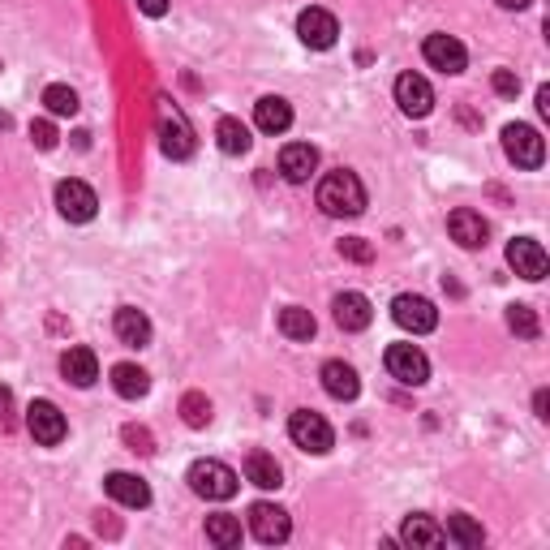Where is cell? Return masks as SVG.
Wrapping results in <instances>:
<instances>
[{
  "label": "cell",
  "mask_w": 550,
  "mask_h": 550,
  "mask_svg": "<svg viewBox=\"0 0 550 550\" xmlns=\"http://www.w3.org/2000/svg\"><path fill=\"white\" fill-rule=\"evenodd\" d=\"M318 207H323V215H336V220H353V215L366 211V185L349 168L327 172L318 181Z\"/></svg>",
  "instance_id": "6da1fadb"
},
{
  "label": "cell",
  "mask_w": 550,
  "mask_h": 550,
  "mask_svg": "<svg viewBox=\"0 0 550 550\" xmlns=\"http://www.w3.org/2000/svg\"><path fill=\"white\" fill-rule=\"evenodd\" d=\"M155 134H159V151L168 159H190L198 147L194 125L185 121V112L172 104V99H159L155 104Z\"/></svg>",
  "instance_id": "7a4b0ae2"
},
{
  "label": "cell",
  "mask_w": 550,
  "mask_h": 550,
  "mask_svg": "<svg viewBox=\"0 0 550 550\" xmlns=\"http://www.w3.org/2000/svg\"><path fill=\"white\" fill-rule=\"evenodd\" d=\"M185 482H190V490L198 499H215V503H224V499H233L237 495V486H241V477L220 465V460H194L190 473H185Z\"/></svg>",
  "instance_id": "3957f363"
},
{
  "label": "cell",
  "mask_w": 550,
  "mask_h": 550,
  "mask_svg": "<svg viewBox=\"0 0 550 550\" xmlns=\"http://www.w3.org/2000/svg\"><path fill=\"white\" fill-rule=\"evenodd\" d=\"M288 439H293L301 452H314V456H327L336 447V430L323 413H310V409H297L288 417Z\"/></svg>",
  "instance_id": "277c9868"
},
{
  "label": "cell",
  "mask_w": 550,
  "mask_h": 550,
  "mask_svg": "<svg viewBox=\"0 0 550 550\" xmlns=\"http://www.w3.org/2000/svg\"><path fill=\"white\" fill-rule=\"evenodd\" d=\"M383 366H387V374H392L396 383H404V387H422V383L430 379V361H426V353L417 349V344H387Z\"/></svg>",
  "instance_id": "5b68a950"
},
{
  "label": "cell",
  "mask_w": 550,
  "mask_h": 550,
  "mask_svg": "<svg viewBox=\"0 0 550 550\" xmlns=\"http://www.w3.org/2000/svg\"><path fill=\"white\" fill-rule=\"evenodd\" d=\"M503 151H508V159L516 168H542V159H546V142L542 134L533 125H508L503 129Z\"/></svg>",
  "instance_id": "8992f818"
},
{
  "label": "cell",
  "mask_w": 550,
  "mask_h": 550,
  "mask_svg": "<svg viewBox=\"0 0 550 550\" xmlns=\"http://www.w3.org/2000/svg\"><path fill=\"white\" fill-rule=\"evenodd\" d=\"M56 211H61L69 224H86V220H95L99 198H95V190H91L86 181L69 177V181L56 185Z\"/></svg>",
  "instance_id": "52a82bcc"
},
{
  "label": "cell",
  "mask_w": 550,
  "mask_h": 550,
  "mask_svg": "<svg viewBox=\"0 0 550 550\" xmlns=\"http://www.w3.org/2000/svg\"><path fill=\"white\" fill-rule=\"evenodd\" d=\"M392 318L404 331H413V336H426V331L439 327V310H434V301L417 297V293H400L392 301Z\"/></svg>",
  "instance_id": "ba28073f"
},
{
  "label": "cell",
  "mask_w": 550,
  "mask_h": 550,
  "mask_svg": "<svg viewBox=\"0 0 550 550\" xmlns=\"http://www.w3.org/2000/svg\"><path fill=\"white\" fill-rule=\"evenodd\" d=\"M26 430L35 434V443H43V447H56L65 439V413L56 409L52 400H31V409H26Z\"/></svg>",
  "instance_id": "9c48e42d"
},
{
  "label": "cell",
  "mask_w": 550,
  "mask_h": 550,
  "mask_svg": "<svg viewBox=\"0 0 550 550\" xmlns=\"http://www.w3.org/2000/svg\"><path fill=\"white\" fill-rule=\"evenodd\" d=\"M250 533L263 546H280V542H288V533H293V520H288L284 508H275V503H254L250 508Z\"/></svg>",
  "instance_id": "30bf717a"
},
{
  "label": "cell",
  "mask_w": 550,
  "mask_h": 550,
  "mask_svg": "<svg viewBox=\"0 0 550 550\" xmlns=\"http://www.w3.org/2000/svg\"><path fill=\"white\" fill-rule=\"evenodd\" d=\"M422 56H426V65L443 69V74H465V65H469L465 43L452 39V35H426Z\"/></svg>",
  "instance_id": "8fae6325"
},
{
  "label": "cell",
  "mask_w": 550,
  "mask_h": 550,
  "mask_svg": "<svg viewBox=\"0 0 550 550\" xmlns=\"http://www.w3.org/2000/svg\"><path fill=\"white\" fill-rule=\"evenodd\" d=\"M336 35H340V26H336V18H331L327 9H301V18H297V39L306 43V48L327 52V48H336Z\"/></svg>",
  "instance_id": "7c38bea8"
},
{
  "label": "cell",
  "mask_w": 550,
  "mask_h": 550,
  "mask_svg": "<svg viewBox=\"0 0 550 550\" xmlns=\"http://www.w3.org/2000/svg\"><path fill=\"white\" fill-rule=\"evenodd\" d=\"M396 104L404 117H430V108H434V91H430V82L422 74H400L396 78Z\"/></svg>",
  "instance_id": "4fadbf2b"
},
{
  "label": "cell",
  "mask_w": 550,
  "mask_h": 550,
  "mask_svg": "<svg viewBox=\"0 0 550 550\" xmlns=\"http://www.w3.org/2000/svg\"><path fill=\"white\" fill-rule=\"evenodd\" d=\"M447 233H452L456 245H465V250H482L486 237H490V228H486V220L477 211L456 207L452 215H447Z\"/></svg>",
  "instance_id": "5bb4252c"
},
{
  "label": "cell",
  "mask_w": 550,
  "mask_h": 550,
  "mask_svg": "<svg viewBox=\"0 0 550 550\" xmlns=\"http://www.w3.org/2000/svg\"><path fill=\"white\" fill-rule=\"evenodd\" d=\"M104 490H108L112 503H121V508H134V512L151 503V486L142 482V477H134V473H108V477H104Z\"/></svg>",
  "instance_id": "9a60e30c"
},
{
  "label": "cell",
  "mask_w": 550,
  "mask_h": 550,
  "mask_svg": "<svg viewBox=\"0 0 550 550\" xmlns=\"http://www.w3.org/2000/svg\"><path fill=\"white\" fill-rule=\"evenodd\" d=\"M508 263H512V271L516 275H525V280H542L546 275V250L533 237H516L512 245H508Z\"/></svg>",
  "instance_id": "2e32d148"
},
{
  "label": "cell",
  "mask_w": 550,
  "mask_h": 550,
  "mask_svg": "<svg viewBox=\"0 0 550 550\" xmlns=\"http://www.w3.org/2000/svg\"><path fill=\"white\" fill-rule=\"evenodd\" d=\"M314 168H318V151L310 147V142H288V147L280 151V172H284V181L306 185V181L314 177Z\"/></svg>",
  "instance_id": "e0dca14e"
},
{
  "label": "cell",
  "mask_w": 550,
  "mask_h": 550,
  "mask_svg": "<svg viewBox=\"0 0 550 550\" xmlns=\"http://www.w3.org/2000/svg\"><path fill=\"white\" fill-rule=\"evenodd\" d=\"M112 331H117V340L129 344V349H147L151 344V318L134 310V306H121L117 318H112Z\"/></svg>",
  "instance_id": "ac0fdd59"
},
{
  "label": "cell",
  "mask_w": 550,
  "mask_h": 550,
  "mask_svg": "<svg viewBox=\"0 0 550 550\" xmlns=\"http://www.w3.org/2000/svg\"><path fill=\"white\" fill-rule=\"evenodd\" d=\"M318 379H323V392L331 400H357V392H361V379L349 361H327Z\"/></svg>",
  "instance_id": "d6986e66"
},
{
  "label": "cell",
  "mask_w": 550,
  "mask_h": 550,
  "mask_svg": "<svg viewBox=\"0 0 550 550\" xmlns=\"http://www.w3.org/2000/svg\"><path fill=\"white\" fill-rule=\"evenodd\" d=\"M254 125L263 129V134H284V129L293 125V104L280 95H263L254 104Z\"/></svg>",
  "instance_id": "ffe728a7"
},
{
  "label": "cell",
  "mask_w": 550,
  "mask_h": 550,
  "mask_svg": "<svg viewBox=\"0 0 550 550\" xmlns=\"http://www.w3.org/2000/svg\"><path fill=\"white\" fill-rule=\"evenodd\" d=\"M331 310H336V323H340L344 331H366L370 318H374L370 301L361 297V293H340L336 301H331Z\"/></svg>",
  "instance_id": "44dd1931"
},
{
  "label": "cell",
  "mask_w": 550,
  "mask_h": 550,
  "mask_svg": "<svg viewBox=\"0 0 550 550\" xmlns=\"http://www.w3.org/2000/svg\"><path fill=\"white\" fill-rule=\"evenodd\" d=\"M61 374L74 387H91L95 379H99V357L91 353V349H65V357H61Z\"/></svg>",
  "instance_id": "7402d4cb"
},
{
  "label": "cell",
  "mask_w": 550,
  "mask_h": 550,
  "mask_svg": "<svg viewBox=\"0 0 550 550\" xmlns=\"http://www.w3.org/2000/svg\"><path fill=\"white\" fill-rule=\"evenodd\" d=\"M112 387H117V396L125 400H138L151 392V374L134 366V361H121V366H112Z\"/></svg>",
  "instance_id": "603a6c76"
},
{
  "label": "cell",
  "mask_w": 550,
  "mask_h": 550,
  "mask_svg": "<svg viewBox=\"0 0 550 550\" xmlns=\"http://www.w3.org/2000/svg\"><path fill=\"white\" fill-rule=\"evenodd\" d=\"M245 482H254L258 490H275L284 482V469L275 465L271 452H250L245 456Z\"/></svg>",
  "instance_id": "cb8c5ba5"
},
{
  "label": "cell",
  "mask_w": 550,
  "mask_h": 550,
  "mask_svg": "<svg viewBox=\"0 0 550 550\" xmlns=\"http://www.w3.org/2000/svg\"><path fill=\"white\" fill-rule=\"evenodd\" d=\"M400 542H409V546H426V550H434V546H443V529L434 525L430 516H422V512H413V516H404V525H400Z\"/></svg>",
  "instance_id": "d4e9b609"
},
{
  "label": "cell",
  "mask_w": 550,
  "mask_h": 550,
  "mask_svg": "<svg viewBox=\"0 0 550 550\" xmlns=\"http://www.w3.org/2000/svg\"><path fill=\"white\" fill-rule=\"evenodd\" d=\"M443 542H456V546H465V550H477V546L486 542V529L477 525L473 516L456 512V516H447V525H443Z\"/></svg>",
  "instance_id": "484cf974"
},
{
  "label": "cell",
  "mask_w": 550,
  "mask_h": 550,
  "mask_svg": "<svg viewBox=\"0 0 550 550\" xmlns=\"http://www.w3.org/2000/svg\"><path fill=\"white\" fill-rule=\"evenodd\" d=\"M215 142H220L224 155H245V151L254 147L250 129H245L237 117H220V125H215Z\"/></svg>",
  "instance_id": "4316f807"
},
{
  "label": "cell",
  "mask_w": 550,
  "mask_h": 550,
  "mask_svg": "<svg viewBox=\"0 0 550 550\" xmlns=\"http://www.w3.org/2000/svg\"><path fill=\"white\" fill-rule=\"evenodd\" d=\"M207 542H215L220 550L241 546V520H237V516H228V512L207 516Z\"/></svg>",
  "instance_id": "83f0119b"
},
{
  "label": "cell",
  "mask_w": 550,
  "mask_h": 550,
  "mask_svg": "<svg viewBox=\"0 0 550 550\" xmlns=\"http://www.w3.org/2000/svg\"><path fill=\"white\" fill-rule=\"evenodd\" d=\"M280 331H284L288 340H310L314 331H318V323H314V314H310V310L288 306V310H280Z\"/></svg>",
  "instance_id": "f1b7e54d"
},
{
  "label": "cell",
  "mask_w": 550,
  "mask_h": 550,
  "mask_svg": "<svg viewBox=\"0 0 550 550\" xmlns=\"http://www.w3.org/2000/svg\"><path fill=\"white\" fill-rule=\"evenodd\" d=\"M43 108L52 112V117H74L78 112V91L65 82H52L48 91H43Z\"/></svg>",
  "instance_id": "f546056e"
},
{
  "label": "cell",
  "mask_w": 550,
  "mask_h": 550,
  "mask_svg": "<svg viewBox=\"0 0 550 550\" xmlns=\"http://www.w3.org/2000/svg\"><path fill=\"white\" fill-rule=\"evenodd\" d=\"M181 413H185V426H194V430H202L211 422V400L207 396H198V392H190L181 400Z\"/></svg>",
  "instance_id": "4dcf8cb0"
},
{
  "label": "cell",
  "mask_w": 550,
  "mask_h": 550,
  "mask_svg": "<svg viewBox=\"0 0 550 550\" xmlns=\"http://www.w3.org/2000/svg\"><path fill=\"white\" fill-rule=\"evenodd\" d=\"M508 327L520 340H538V314H533L529 306H508Z\"/></svg>",
  "instance_id": "1f68e13d"
},
{
  "label": "cell",
  "mask_w": 550,
  "mask_h": 550,
  "mask_svg": "<svg viewBox=\"0 0 550 550\" xmlns=\"http://www.w3.org/2000/svg\"><path fill=\"white\" fill-rule=\"evenodd\" d=\"M340 254L353 258V263H370V258H374V245L361 241V237H349V241H340Z\"/></svg>",
  "instance_id": "d6a6232c"
},
{
  "label": "cell",
  "mask_w": 550,
  "mask_h": 550,
  "mask_svg": "<svg viewBox=\"0 0 550 550\" xmlns=\"http://www.w3.org/2000/svg\"><path fill=\"white\" fill-rule=\"evenodd\" d=\"M31 138H35L39 151H52V147H56V129H52L48 121H35V125H31Z\"/></svg>",
  "instance_id": "836d02e7"
},
{
  "label": "cell",
  "mask_w": 550,
  "mask_h": 550,
  "mask_svg": "<svg viewBox=\"0 0 550 550\" xmlns=\"http://www.w3.org/2000/svg\"><path fill=\"white\" fill-rule=\"evenodd\" d=\"M495 91L499 95H516L520 91V78L512 74V69H495Z\"/></svg>",
  "instance_id": "e575fe53"
},
{
  "label": "cell",
  "mask_w": 550,
  "mask_h": 550,
  "mask_svg": "<svg viewBox=\"0 0 550 550\" xmlns=\"http://www.w3.org/2000/svg\"><path fill=\"white\" fill-rule=\"evenodd\" d=\"M125 439H129V443H138L134 452H155V447H151V434H147V430H134V426H129V430H125Z\"/></svg>",
  "instance_id": "d590c367"
},
{
  "label": "cell",
  "mask_w": 550,
  "mask_h": 550,
  "mask_svg": "<svg viewBox=\"0 0 550 550\" xmlns=\"http://www.w3.org/2000/svg\"><path fill=\"white\" fill-rule=\"evenodd\" d=\"M138 9L147 13V18H164V13H168V0H138Z\"/></svg>",
  "instance_id": "8d00e7d4"
},
{
  "label": "cell",
  "mask_w": 550,
  "mask_h": 550,
  "mask_svg": "<svg viewBox=\"0 0 550 550\" xmlns=\"http://www.w3.org/2000/svg\"><path fill=\"white\" fill-rule=\"evenodd\" d=\"M538 112H542V117H550V91H546V86L538 91Z\"/></svg>",
  "instance_id": "74e56055"
},
{
  "label": "cell",
  "mask_w": 550,
  "mask_h": 550,
  "mask_svg": "<svg viewBox=\"0 0 550 550\" xmlns=\"http://www.w3.org/2000/svg\"><path fill=\"white\" fill-rule=\"evenodd\" d=\"M533 409H538V417H550V413H546V392L533 396Z\"/></svg>",
  "instance_id": "f35d334b"
},
{
  "label": "cell",
  "mask_w": 550,
  "mask_h": 550,
  "mask_svg": "<svg viewBox=\"0 0 550 550\" xmlns=\"http://www.w3.org/2000/svg\"><path fill=\"white\" fill-rule=\"evenodd\" d=\"M495 5H503V9H525L529 0H495Z\"/></svg>",
  "instance_id": "ab89813d"
},
{
  "label": "cell",
  "mask_w": 550,
  "mask_h": 550,
  "mask_svg": "<svg viewBox=\"0 0 550 550\" xmlns=\"http://www.w3.org/2000/svg\"><path fill=\"white\" fill-rule=\"evenodd\" d=\"M9 404H13V396H9V387H0V413H5V409H9Z\"/></svg>",
  "instance_id": "60d3db41"
}]
</instances>
